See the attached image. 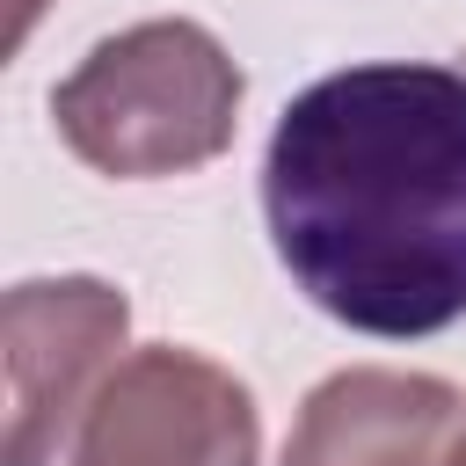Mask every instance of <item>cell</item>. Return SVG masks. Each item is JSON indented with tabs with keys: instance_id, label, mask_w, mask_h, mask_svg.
<instances>
[{
	"instance_id": "cell-1",
	"label": "cell",
	"mask_w": 466,
	"mask_h": 466,
	"mask_svg": "<svg viewBox=\"0 0 466 466\" xmlns=\"http://www.w3.org/2000/svg\"><path fill=\"white\" fill-rule=\"evenodd\" d=\"M262 218L328 320L379 342L466 320V51L291 95L262 153Z\"/></svg>"
},
{
	"instance_id": "cell-2",
	"label": "cell",
	"mask_w": 466,
	"mask_h": 466,
	"mask_svg": "<svg viewBox=\"0 0 466 466\" xmlns=\"http://www.w3.org/2000/svg\"><path fill=\"white\" fill-rule=\"evenodd\" d=\"M240 87V66L204 22L160 15L102 36L51 87V124L80 167L116 182H160L233 146Z\"/></svg>"
},
{
	"instance_id": "cell-3",
	"label": "cell",
	"mask_w": 466,
	"mask_h": 466,
	"mask_svg": "<svg viewBox=\"0 0 466 466\" xmlns=\"http://www.w3.org/2000/svg\"><path fill=\"white\" fill-rule=\"evenodd\" d=\"M255 459H262L255 393L182 342L131 350L102 379L73 437V466H255Z\"/></svg>"
},
{
	"instance_id": "cell-4",
	"label": "cell",
	"mask_w": 466,
	"mask_h": 466,
	"mask_svg": "<svg viewBox=\"0 0 466 466\" xmlns=\"http://www.w3.org/2000/svg\"><path fill=\"white\" fill-rule=\"evenodd\" d=\"M131 299L102 277H29L0 306L7 364V444L0 466H51L102 379L116 371Z\"/></svg>"
},
{
	"instance_id": "cell-5",
	"label": "cell",
	"mask_w": 466,
	"mask_h": 466,
	"mask_svg": "<svg viewBox=\"0 0 466 466\" xmlns=\"http://www.w3.org/2000/svg\"><path fill=\"white\" fill-rule=\"evenodd\" d=\"M466 393L430 371L350 364L320 379L284 437V466H444Z\"/></svg>"
},
{
	"instance_id": "cell-6",
	"label": "cell",
	"mask_w": 466,
	"mask_h": 466,
	"mask_svg": "<svg viewBox=\"0 0 466 466\" xmlns=\"http://www.w3.org/2000/svg\"><path fill=\"white\" fill-rule=\"evenodd\" d=\"M444 466H466V422H459V437H451V451H444Z\"/></svg>"
}]
</instances>
